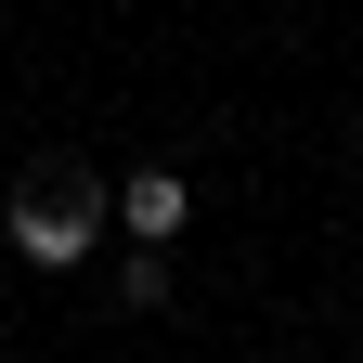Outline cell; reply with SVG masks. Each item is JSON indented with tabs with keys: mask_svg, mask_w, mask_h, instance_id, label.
<instances>
[{
	"mask_svg": "<svg viewBox=\"0 0 363 363\" xmlns=\"http://www.w3.org/2000/svg\"><path fill=\"white\" fill-rule=\"evenodd\" d=\"M0 234H13V259H39V272H78L91 247L117 234V182L78 169V156H39L13 182V208H0Z\"/></svg>",
	"mask_w": 363,
	"mask_h": 363,
	"instance_id": "6da1fadb",
	"label": "cell"
},
{
	"mask_svg": "<svg viewBox=\"0 0 363 363\" xmlns=\"http://www.w3.org/2000/svg\"><path fill=\"white\" fill-rule=\"evenodd\" d=\"M182 220H195L182 169H130V182H117V234H130V247H182Z\"/></svg>",
	"mask_w": 363,
	"mask_h": 363,
	"instance_id": "7a4b0ae2",
	"label": "cell"
},
{
	"mask_svg": "<svg viewBox=\"0 0 363 363\" xmlns=\"http://www.w3.org/2000/svg\"><path fill=\"white\" fill-rule=\"evenodd\" d=\"M117 298L156 311V298H169V247H130V259H117Z\"/></svg>",
	"mask_w": 363,
	"mask_h": 363,
	"instance_id": "3957f363",
	"label": "cell"
},
{
	"mask_svg": "<svg viewBox=\"0 0 363 363\" xmlns=\"http://www.w3.org/2000/svg\"><path fill=\"white\" fill-rule=\"evenodd\" d=\"M350 156H363V117H350Z\"/></svg>",
	"mask_w": 363,
	"mask_h": 363,
	"instance_id": "277c9868",
	"label": "cell"
}]
</instances>
